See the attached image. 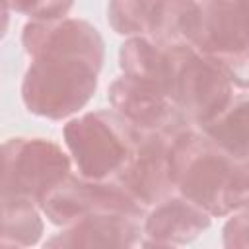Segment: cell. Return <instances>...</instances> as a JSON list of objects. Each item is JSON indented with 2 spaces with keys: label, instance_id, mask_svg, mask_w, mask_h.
I'll use <instances>...</instances> for the list:
<instances>
[{
  "label": "cell",
  "instance_id": "1",
  "mask_svg": "<svg viewBox=\"0 0 249 249\" xmlns=\"http://www.w3.org/2000/svg\"><path fill=\"white\" fill-rule=\"evenodd\" d=\"M31 58L21 80V101L31 115L62 121L93 97L105 60L97 27L80 18L31 19L21 29Z\"/></svg>",
  "mask_w": 249,
  "mask_h": 249
},
{
  "label": "cell",
  "instance_id": "2",
  "mask_svg": "<svg viewBox=\"0 0 249 249\" xmlns=\"http://www.w3.org/2000/svg\"><path fill=\"white\" fill-rule=\"evenodd\" d=\"M171 177L175 191L212 218L249 208V165L235 163L196 126L173 140Z\"/></svg>",
  "mask_w": 249,
  "mask_h": 249
},
{
  "label": "cell",
  "instance_id": "3",
  "mask_svg": "<svg viewBox=\"0 0 249 249\" xmlns=\"http://www.w3.org/2000/svg\"><path fill=\"white\" fill-rule=\"evenodd\" d=\"M62 138L80 175L117 181L136 150L140 130L115 109H99L70 119Z\"/></svg>",
  "mask_w": 249,
  "mask_h": 249
},
{
  "label": "cell",
  "instance_id": "4",
  "mask_svg": "<svg viewBox=\"0 0 249 249\" xmlns=\"http://www.w3.org/2000/svg\"><path fill=\"white\" fill-rule=\"evenodd\" d=\"M72 173V158L47 138L18 136L2 144V198H43Z\"/></svg>",
  "mask_w": 249,
  "mask_h": 249
},
{
  "label": "cell",
  "instance_id": "5",
  "mask_svg": "<svg viewBox=\"0 0 249 249\" xmlns=\"http://www.w3.org/2000/svg\"><path fill=\"white\" fill-rule=\"evenodd\" d=\"M173 49L171 101L193 126L212 121L233 99V86L224 72L191 45Z\"/></svg>",
  "mask_w": 249,
  "mask_h": 249
},
{
  "label": "cell",
  "instance_id": "6",
  "mask_svg": "<svg viewBox=\"0 0 249 249\" xmlns=\"http://www.w3.org/2000/svg\"><path fill=\"white\" fill-rule=\"evenodd\" d=\"M41 210L47 220L58 228L101 212L146 214V210L117 181H95L80 173H70L64 181H60L43 198Z\"/></svg>",
  "mask_w": 249,
  "mask_h": 249
},
{
  "label": "cell",
  "instance_id": "7",
  "mask_svg": "<svg viewBox=\"0 0 249 249\" xmlns=\"http://www.w3.org/2000/svg\"><path fill=\"white\" fill-rule=\"evenodd\" d=\"M177 134L179 132H140V140L128 165L117 177V183L144 210L175 193L171 177V146Z\"/></svg>",
  "mask_w": 249,
  "mask_h": 249
},
{
  "label": "cell",
  "instance_id": "8",
  "mask_svg": "<svg viewBox=\"0 0 249 249\" xmlns=\"http://www.w3.org/2000/svg\"><path fill=\"white\" fill-rule=\"evenodd\" d=\"M107 99L140 132H181L193 126L169 95L124 74L111 82Z\"/></svg>",
  "mask_w": 249,
  "mask_h": 249
},
{
  "label": "cell",
  "instance_id": "9",
  "mask_svg": "<svg viewBox=\"0 0 249 249\" xmlns=\"http://www.w3.org/2000/svg\"><path fill=\"white\" fill-rule=\"evenodd\" d=\"M191 47L200 54L249 49V0H198Z\"/></svg>",
  "mask_w": 249,
  "mask_h": 249
},
{
  "label": "cell",
  "instance_id": "10",
  "mask_svg": "<svg viewBox=\"0 0 249 249\" xmlns=\"http://www.w3.org/2000/svg\"><path fill=\"white\" fill-rule=\"evenodd\" d=\"M212 216L177 191L150 206L142 222L144 247H179L210 228Z\"/></svg>",
  "mask_w": 249,
  "mask_h": 249
},
{
  "label": "cell",
  "instance_id": "11",
  "mask_svg": "<svg viewBox=\"0 0 249 249\" xmlns=\"http://www.w3.org/2000/svg\"><path fill=\"white\" fill-rule=\"evenodd\" d=\"M144 216L128 212H101L64 226L45 241V247H136L142 245Z\"/></svg>",
  "mask_w": 249,
  "mask_h": 249
},
{
  "label": "cell",
  "instance_id": "12",
  "mask_svg": "<svg viewBox=\"0 0 249 249\" xmlns=\"http://www.w3.org/2000/svg\"><path fill=\"white\" fill-rule=\"evenodd\" d=\"M119 66L124 76L150 84L165 95L173 80V49L160 47L148 35L128 37L119 49ZM171 97V95H169Z\"/></svg>",
  "mask_w": 249,
  "mask_h": 249
},
{
  "label": "cell",
  "instance_id": "13",
  "mask_svg": "<svg viewBox=\"0 0 249 249\" xmlns=\"http://www.w3.org/2000/svg\"><path fill=\"white\" fill-rule=\"evenodd\" d=\"M198 130L235 163L249 165V93L233 95L228 107Z\"/></svg>",
  "mask_w": 249,
  "mask_h": 249
},
{
  "label": "cell",
  "instance_id": "14",
  "mask_svg": "<svg viewBox=\"0 0 249 249\" xmlns=\"http://www.w3.org/2000/svg\"><path fill=\"white\" fill-rule=\"evenodd\" d=\"M196 16L198 0H158L146 35L165 49L191 45Z\"/></svg>",
  "mask_w": 249,
  "mask_h": 249
},
{
  "label": "cell",
  "instance_id": "15",
  "mask_svg": "<svg viewBox=\"0 0 249 249\" xmlns=\"http://www.w3.org/2000/svg\"><path fill=\"white\" fill-rule=\"evenodd\" d=\"M2 200V247H31L39 243L45 224L39 204L23 198Z\"/></svg>",
  "mask_w": 249,
  "mask_h": 249
},
{
  "label": "cell",
  "instance_id": "16",
  "mask_svg": "<svg viewBox=\"0 0 249 249\" xmlns=\"http://www.w3.org/2000/svg\"><path fill=\"white\" fill-rule=\"evenodd\" d=\"M156 4L158 0H109L107 21L117 35H146Z\"/></svg>",
  "mask_w": 249,
  "mask_h": 249
},
{
  "label": "cell",
  "instance_id": "17",
  "mask_svg": "<svg viewBox=\"0 0 249 249\" xmlns=\"http://www.w3.org/2000/svg\"><path fill=\"white\" fill-rule=\"evenodd\" d=\"M74 0H4V14L14 12L31 19H58L68 16Z\"/></svg>",
  "mask_w": 249,
  "mask_h": 249
},
{
  "label": "cell",
  "instance_id": "18",
  "mask_svg": "<svg viewBox=\"0 0 249 249\" xmlns=\"http://www.w3.org/2000/svg\"><path fill=\"white\" fill-rule=\"evenodd\" d=\"M231 82L233 88L249 91V49L233 51V53H218L206 54Z\"/></svg>",
  "mask_w": 249,
  "mask_h": 249
},
{
  "label": "cell",
  "instance_id": "19",
  "mask_svg": "<svg viewBox=\"0 0 249 249\" xmlns=\"http://www.w3.org/2000/svg\"><path fill=\"white\" fill-rule=\"evenodd\" d=\"M222 241L230 249H249V208L230 214L222 228Z\"/></svg>",
  "mask_w": 249,
  "mask_h": 249
}]
</instances>
